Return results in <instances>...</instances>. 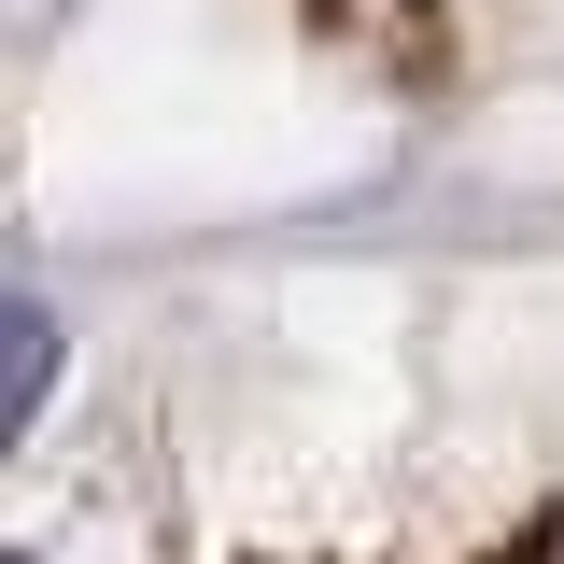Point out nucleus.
Instances as JSON below:
<instances>
[{"label": "nucleus", "instance_id": "obj_2", "mask_svg": "<svg viewBox=\"0 0 564 564\" xmlns=\"http://www.w3.org/2000/svg\"><path fill=\"white\" fill-rule=\"evenodd\" d=\"M14 564H43V551H14Z\"/></svg>", "mask_w": 564, "mask_h": 564}, {"label": "nucleus", "instance_id": "obj_1", "mask_svg": "<svg viewBox=\"0 0 564 564\" xmlns=\"http://www.w3.org/2000/svg\"><path fill=\"white\" fill-rule=\"evenodd\" d=\"M0 339H14V381H0V423L29 437V423H43V395H57V311H43V282H14Z\"/></svg>", "mask_w": 564, "mask_h": 564}]
</instances>
